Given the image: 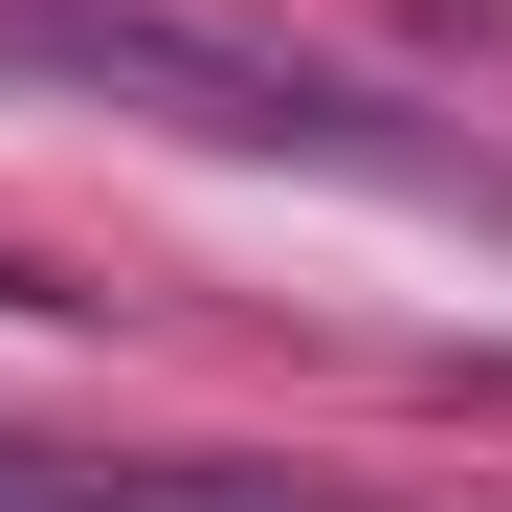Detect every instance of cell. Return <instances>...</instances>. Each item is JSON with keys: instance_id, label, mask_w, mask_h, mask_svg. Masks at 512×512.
I'll list each match as a JSON object with an SVG mask.
<instances>
[{"instance_id": "cell-1", "label": "cell", "mask_w": 512, "mask_h": 512, "mask_svg": "<svg viewBox=\"0 0 512 512\" xmlns=\"http://www.w3.org/2000/svg\"><path fill=\"white\" fill-rule=\"evenodd\" d=\"M0 67H67V90H156V112H179V134H223V156H334V179H401V201H490V156L401 134L379 90H334V67H268V45H201V23H134V0L0 23Z\"/></svg>"}]
</instances>
